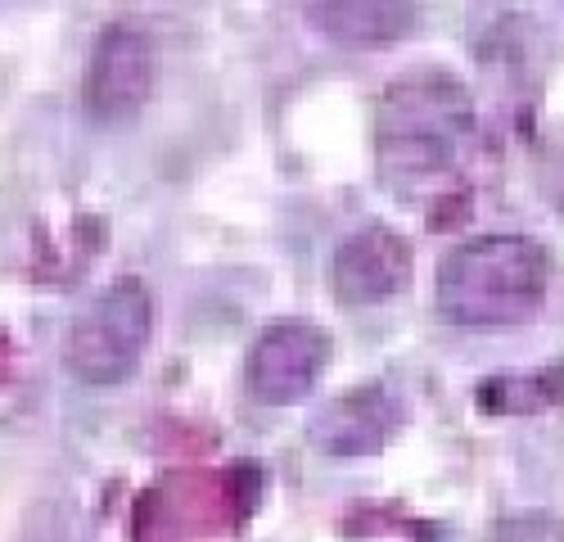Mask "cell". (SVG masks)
Listing matches in <instances>:
<instances>
[{
	"label": "cell",
	"mask_w": 564,
	"mask_h": 542,
	"mask_svg": "<svg viewBox=\"0 0 564 542\" xmlns=\"http://www.w3.org/2000/svg\"><path fill=\"white\" fill-rule=\"evenodd\" d=\"M469 131L475 109L447 73H411L384 90L380 105V172L393 191L430 186L452 172Z\"/></svg>",
	"instance_id": "2"
},
{
	"label": "cell",
	"mask_w": 564,
	"mask_h": 542,
	"mask_svg": "<svg viewBox=\"0 0 564 542\" xmlns=\"http://www.w3.org/2000/svg\"><path fill=\"white\" fill-rule=\"evenodd\" d=\"M325 361H330V335L321 326L299 322V316L271 322L245 361L249 393L267 406H294L316 389Z\"/></svg>",
	"instance_id": "5"
},
{
	"label": "cell",
	"mask_w": 564,
	"mask_h": 542,
	"mask_svg": "<svg viewBox=\"0 0 564 542\" xmlns=\"http://www.w3.org/2000/svg\"><path fill=\"white\" fill-rule=\"evenodd\" d=\"M150 335H154V294L145 290V281L122 277L100 294H90V303L68 322L64 367L90 389L122 384L145 361Z\"/></svg>",
	"instance_id": "3"
},
{
	"label": "cell",
	"mask_w": 564,
	"mask_h": 542,
	"mask_svg": "<svg viewBox=\"0 0 564 542\" xmlns=\"http://www.w3.org/2000/svg\"><path fill=\"white\" fill-rule=\"evenodd\" d=\"M398 425H402V398L389 384L370 380L325 402L307 421V438L325 457H370L398 434Z\"/></svg>",
	"instance_id": "6"
},
{
	"label": "cell",
	"mask_w": 564,
	"mask_h": 542,
	"mask_svg": "<svg viewBox=\"0 0 564 542\" xmlns=\"http://www.w3.org/2000/svg\"><path fill=\"white\" fill-rule=\"evenodd\" d=\"M316 32L344 45H393L415 32L411 6H384V0H348V6H307Z\"/></svg>",
	"instance_id": "8"
},
{
	"label": "cell",
	"mask_w": 564,
	"mask_h": 542,
	"mask_svg": "<svg viewBox=\"0 0 564 542\" xmlns=\"http://www.w3.org/2000/svg\"><path fill=\"white\" fill-rule=\"evenodd\" d=\"M330 281L348 307L384 303L411 285V245L389 226H361L335 249Z\"/></svg>",
	"instance_id": "7"
},
{
	"label": "cell",
	"mask_w": 564,
	"mask_h": 542,
	"mask_svg": "<svg viewBox=\"0 0 564 542\" xmlns=\"http://www.w3.org/2000/svg\"><path fill=\"white\" fill-rule=\"evenodd\" d=\"M546 299V253L529 236H479L438 267V312L460 330H506L538 316Z\"/></svg>",
	"instance_id": "1"
},
{
	"label": "cell",
	"mask_w": 564,
	"mask_h": 542,
	"mask_svg": "<svg viewBox=\"0 0 564 542\" xmlns=\"http://www.w3.org/2000/svg\"><path fill=\"white\" fill-rule=\"evenodd\" d=\"M154 77H159L154 36L135 23H109L90 45L82 105L96 122H127L145 109Z\"/></svg>",
	"instance_id": "4"
},
{
	"label": "cell",
	"mask_w": 564,
	"mask_h": 542,
	"mask_svg": "<svg viewBox=\"0 0 564 542\" xmlns=\"http://www.w3.org/2000/svg\"><path fill=\"white\" fill-rule=\"evenodd\" d=\"M488 542H564V524L555 516L542 511H524V516H506L497 520Z\"/></svg>",
	"instance_id": "9"
}]
</instances>
